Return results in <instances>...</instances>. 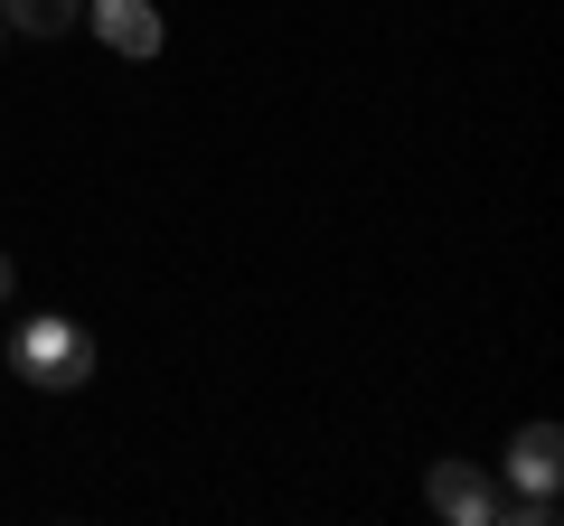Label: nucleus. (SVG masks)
I'll list each match as a JSON object with an SVG mask.
<instances>
[{
  "label": "nucleus",
  "mask_w": 564,
  "mask_h": 526,
  "mask_svg": "<svg viewBox=\"0 0 564 526\" xmlns=\"http://www.w3.org/2000/svg\"><path fill=\"white\" fill-rule=\"evenodd\" d=\"M10 366H20V385H39V395H76V385H95V339H85L76 320H57V310H39V320H20V339H10Z\"/></svg>",
  "instance_id": "f257e3e1"
},
{
  "label": "nucleus",
  "mask_w": 564,
  "mask_h": 526,
  "mask_svg": "<svg viewBox=\"0 0 564 526\" xmlns=\"http://www.w3.org/2000/svg\"><path fill=\"white\" fill-rule=\"evenodd\" d=\"M423 498H433V517H452V526H499V489H489L480 461H433L423 470Z\"/></svg>",
  "instance_id": "f03ea898"
},
{
  "label": "nucleus",
  "mask_w": 564,
  "mask_h": 526,
  "mask_svg": "<svg viewBox=\"0 0 564 526\" xmlns=\"http://www.w3.org/2000/svg\"><path fill=\"white\" fill-rule=\"evenodd\" d=\"M85 20L113 57H161V10L151 0H85Z\"/></svg>",
  "instance_id": "7ed1b4c3"
},
{
  "label": "nucleus",
  "mask_w": 564,
  "mask_h": 526,
  "mask_svg": "<svg viewBox=\"0 0 564 526\" xmlns=\"http://www.w3.org/2000/svg\"><path fill=\"white\" fill-rule=\"evenodd\" d=\"M508 480H518L527 498H555V480H564V432H555V424H527L518 442H508Z\"/></svg>",
  "instance_id": "20e7f679"
},
{
  "label": "nucleus",
  "mask_w": 564,
  "mask_h": 526,
  "mask_svg": "<svg viewBox=\"0 0 564 526\" xmlns=\"http://www.w3.org/2000/svg\"><path fill=\"white\" fill-rule=\"evenodd\" d=\"M0 20L29 29V39H57L66 20H85V0H0Z\"/></svg>",
  "instance_id": "39448f33"
},
{
  "label": "nucleus",
  "mask_w": 564,
  "mask_h": 526,
  "mask_svg": "<svg viewBox=\"0 0 564 526\" xmlns=\"http://www.w3.org/2000/svg\"><path fill=\"white\" fill-rule=\"evenodd\" d=\"M10 283H20V273H10V254H0V302H10Z\"/></svg>",
  "instance_id": "423d86ee"
},
{
  "label": "nucleus",
  "mask_w": 564,
  "mask_h": 526,
  "mask_svg": "<svg viewBox=\"0 0 564 526\" xmlns=\"http://www.w3.org/2000/svg\"><path fill=\"white\" fill-rule=\"evenodd\" d=\"M0 39H10V20H0Z\"/></svg>",
  "instance_id": "0eeeda50"
}]
</instances>
